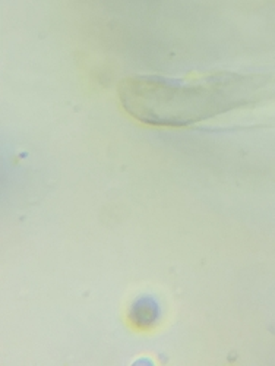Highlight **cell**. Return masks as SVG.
Masks as SVG:
<instances>
[{
	"instance_id": "cell-1",
	"label": "cell",
	"mask_w": 275,
	"mask_h": 366,
	"mask_svg": "<svg viewBox=\"0 0 275 366\" xmlns=\"http://www.w3.org/2000/svg\"><path fill=\"white\" fill-rule=\"evenodd\" d=\"M123 107L149 125L183 126L210 115L212 91L210 84L174 83L160 78H132L120 83Z\"/></svg>"
},
{
	"instance_id": "cell-2",
	"label": "cell",
	"mask_w": 275,
	"mask_h": 366,
	"mask_svg": "<svg viewBox=\"0 0 275 366\" xmlns=\"http://www.w3.org/2000/svg\"><path fill=\"white\" fill-rule=\"evenodd\" d=\"M160 317V308L156 301L151 299V297H141L138 299L131 310H129V319L131 322L138 328H149L156 325Z\"/></svg>"
}]
</instances>
